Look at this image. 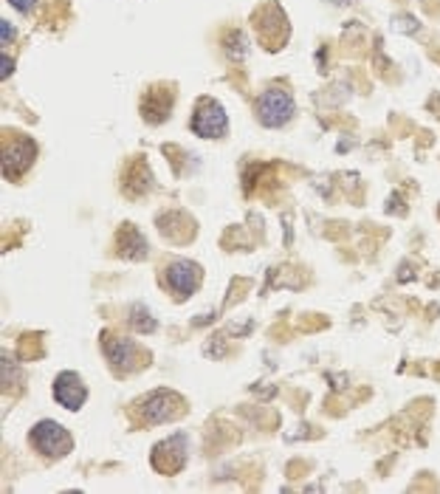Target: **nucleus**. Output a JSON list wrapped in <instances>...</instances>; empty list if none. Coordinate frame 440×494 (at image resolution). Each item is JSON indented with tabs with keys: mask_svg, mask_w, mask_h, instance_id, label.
<instances>
[{
	"mask_svg": "<svg viewBox=\"0 0 440 494\" xmlns=\"http://www.w3.org/2000/svg\"><path fill=\"white\" fill-rule=\"evenodd\" d=\"M0 40H4V46H9L15 40V29L9 20H0Z\"/></svg>",
	"mask_w": 440,
	"mask_h": 494,
	"instance_id": "16",
	"label": "nucleus"
},
{
	"mask_svg": "<svg viewBox=\"0 0 440 494\" xmlns=\"http://www.w3.org/2000/svg\"><path fill=\"white\" fill-rule=\"evenodd\" d=\"M130 322H133V328L136 331H141V334H153L155 331V319H150V314H147V308H133L130 311Z\"/></svg>",
	"mask_w": 440,
	"mask_h": 494,
	"instance_id": "15",
	"label": "nucleus"
},
{
	"mask_svg": "<svg viewBox=\"0 0 440 494\" xmlns=\"http://www.w3.org/2000/svg\"><path fill=\"white\" fill-rule=\"evenodd\" d=\"M34 158H37L34 139H29L23 133H15V130L4 133V175L9 181H20L32 170Z\"/></svg>",
	"mask_w": 440,
	"mask_h": 494,
	"instance_id": "4",
	"label": "nucleus"
},
{
	"mask_svg": "<svg viewBox=\"0 0 440 494\" xmlns=\"http://www.w3.org/2000/svg\"><path fill=\"white\" fill-rule=\"evenodd\" d=\"M226 54H229L232 60H243V57L249 54V40H246L243 32H232V34H226Z\"/></svg>",
	"mask_w": 440,
	"mask_h": 494,
	"instance_id": "14",
	"label": "nucleus"
},
{
	"mask_svg": "<svg viewBox=\"0 0 440 494\" xmlns=\"http://www.w3.org/2000/svg\"><path fill=\"white\" fill-rule=\"evenodd\" d=\"M116 255L124 260H144L147 258V240L133 223H122L116 232Z\"/></svg>",
	"mask_w": 440,
	"mask_h": 494,
	"instance_id": "11",
	"label": "nucleus"
},
{
	"mask_svg": "<svg viewBox=\"0 0 440 494\" xmlns=\"http://www.w3.org/2000/svg\"><path fill=\"white\" fill-rule=\"evenodd\" d=\"M150 186H153V172H150V167H147V161H144V156H141V158H136V161L127 167L124 181H122V189H124L127 198H141V195L150 192Z\"/></svg>",
	"mask_w": 440,
	"mask_h": 494,
	"instance_id": "13",
	"label": "nucleus"
},
{
	"mask_svg": "<svg viewBox=\"0 0 440 494\" xmlns=\"http://www.w3.org/2000/svg\"><path fill=\"white\" fill-rule=\"evenodd\" d=\"M29 443L37 455H43L48 460H60V457L74 452V435L60 421H51V418L37 421L29 429Z\"/></svg>",
	"mask_w": 440,
	"mask_h": 494,
	"instance_id": "1",
	"label": "nucleus"
},
{
	"mask_svg": "<svg viewBox=\"0 0 440 494\" xmlns=\"http://www.w3.org/2000/svg\"><path fill=\"white\" fill-rule=\"evenodd\" d=\"M0 65H4V71H0V77H12L15 74V60L12 57H6V51H4V57H0Z\"/></svg>",
	"mask_w": 440,
	"mask_h": 494,
	"instance_id": "17",
	"label": "nucleus"
},
{
	"mask_svg": "<svg viewBox=\"0 0 440 494\" xmlns=\"http://www.w3.org/2000/svg\"><path fill=\"white\" fill-rule=\"evenodd\" d=\"M136 410L144 424H167L186 412V398L175 390H153L136 401Z\"/></svg>",
	"mask_w": 440,
	"mask_h": 494,
	"instance_id": "2",
	"label": "nucleus"
},
{
	"mask_svg": "<svg viewBox=\"0 0 440 494\" xmlns=\"http://www.w3.org/2000/svg\"><path fill=\"white\" fill-rule=\"evenodd\" d=\"M102 353H105V359L110 362V367L116 370V373H133V370H138V367H144L147 365V350L144 348H138L133 339H127V336H119V334H110V331H105L102 334Z\"/></svg>",
	"mask_w": 440,
	"mask_h": 494,
	"instance_id": "3",
	"label": "nucleus"
},
{
	"mask_svg": "<svg viewBox=\"0 0 440 494\" xmlns=\"http://www.w3.org/2000/svg\"><path fill=\"white\" fill-rule=\"evenodd\" d=\"M203 283V269L195 260H172L164 269V286L175 300H189Z\"/></svg>",
	"mask_w": 440,
	"mask_h": 494,
	"instance_id": "7",
	"label": "nucleus"
},
{
	"mask_svg": "<svg viewBox=\"0 0 440 494\" xmlns=\"http://www.w3.org/2000/svg\"><path fill=\"white\" fill-rule=\"evenodd\" d=\"M254 110H257L260 125H266V127L274 130V127H283V125H288V122L294 119L297 102H294V96H291L285 88H266V91L257 96Z\"/></svg>",
	"mask_w": 440,
	"mask_h": 494,
	"instance_id": "5",
	"label": "nucleus"
},
{
	"mask_svg": "<svg viewBox=\"0 0 440 494\" xmlns=\"http://www.w3.org/2000/svg\"><path fill=\"white\" fill-rule=\"evenodd\" d=\"M172 102H175V94H172L169 85H153V88L144 91V96H141V116H144L150 125H161V122L169 119Z\"/></svg>",
	"mask_w": 440,
	"mask_h": 494,
	"instance_id": "10",
	"label": "nucleus"
},
{
	"mask_svg": "<svg viewBox=\"0 0 440 494\" xmlns=\"http://www.w3.org/2000/svg\"><path fill=\"white\" fill-rule=\"evenodd\" d=\"M192 133L200 139H224L229 133V116L224 105L214 99H200L192 113Z\"/></svg>",
	"mask_w": 440,
	"mask_h": 494,
	"instance_id": "6",
	"label": "nucleus"
},
{
	"mask_svg": "<svg viewBox=\"0 0 440 494\" xmlns=\"http://www.w3.org/2000/svg\"><path fill=\"white\" fill-rule=\"evenodd\" d=\"M54 401L71 412L82 410V404L88 401V387L82 381L79 373L74 370H63L57 379H54Z\"/></svg>",
	"mask_w": 440,
	"mask_h": 494,
	"instance_id": "9",
	"label": "nucleus"
},
{
	"mask_svg": "<svg viewBox=\"0 0 440 494\" xmlns=\"http://www.w3.org/2000/svg\"><path fill=\"white\" fill-rule=\"evenodd\" d=\"M153 469L161 471V474H178L183 466H186V435H172L161 443H155L153 449V457H150Z\"/></svg>",
	"mask_w": 440,
	"mask_h": 494,
	"instance_id": "8",
	"label": "nucleus"
},
{
	"mask_svg": "<svg viewBox=\"0 0 440 494\" xmlns=\"http://www.w3.org/2000/svg\"><path fill=\"white\" fill-rule=\"evenodd\" d=\"M9 4H12L18 12H32V9H34V0H9Z\"/></svg>",
	"mask_w": 440,
	"mask_h": 494,
	"instance_id": "18",
	"label": "nucleus"
},
{
	"mask_svg": "<svg viewBox=\"0 0 440 494\" xmlns=\"http://www.w3.org/2000/svg\"><path fill=\"white\" fill-rule=\"evenodd\" d=\"M254 20H257V37H260V43L266 46V49H277V40H274V29H280V32H288V20H285V15H283V9L280 6H274V4H268L266 9H260L257 15H254Z\"/></svg>",
	"mask_w": 440,
	"mask_h": 494,
	"instance_id": "12",
	"label": "nucleus"
}]
</instances>
